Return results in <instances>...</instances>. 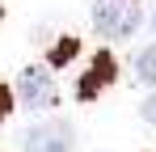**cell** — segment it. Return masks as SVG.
I'll use <instances>...</instances> for the list:
<instances>
[{"instance_id":"6da1fadb","label":"cell","mask_w":156,"mask_h":152,"mask_svg":"<svg viewBox=\"0 0 156 152\" xmlns=\"http://www.w3.org/2000/svg\"><path fill=\"white\" fill-rule=\"evenodd\" d=\"M144 25V4L139 0H97L93 4V30L105 38H131Z\"/></svg>"},{"instance_id":"7a4b0ae2","label":"cell","mask_w":156,"mask_h":152,"mask_svg":"<svg viewBox=\"0 0 156 152\" xmlns=\"http://www.w3.org/2000/svg\"><path fill=\"white\" fill-rule=\"evenodd\" d=\"M17 101L34 110V114H42V110H51L55 101H59V89H55L51 72L42 68V63H26L21 76H17Z\"/></svg>"},{"instance_id":"3957f363","label":"cell","mask_w":156,"mask_h":152,"mask_svg":"<svg viewBox=\"0 0 156 152\" xmlns=\"http://www.w3.org/2000/svg\"><path fill=\"white\" fill-rule=\"evenodd\" d=\"M72 144H76V135H72V127H68V123L30 127L26 139H21V148H26V152H72Z\"/></svg>"},{"instance_id":"277c9868","label":"cell","mask_w":156,"mask_h":152,"mask_svg":"<svg viewBox=\"0 0 156 152\" xmlns=\"http://www.w3.org/2000/svg\"><path fill=\"white\" fill-rule=\"evenodd\" d=\"M114 76H118V63H114V55H105V51H101V55L89 63V72L80 76V85H76L80 101H97V93L114 85Z\"/></svg>"},{"instance_id":"5b68a950","label":"cell","mask_w":156,"mask_h":152,"mask_svg":"<svg viewBox=\"0 0 156 152\" xmlns=\"http://www.w3.org/2000/svg\"><path fill=\"white\" fill-rule=\"evenodd\" d=\"M135 76H139L144 85H156V47H144L135 55Z\"/></svg>"},{"instance_id":"8992f818","label":"cell","mask_w":156,"mask_h":152,"mask_svg":"<svg viewBox=\"0 0 156 152\" xmlns=\"http://www.w3.org/2000/svg\"><path fill=\"white\" fill-rule=\"evenodd\" d=\"M76 51H80V42H76V38H59V42L51 47V63H55V68H63V63H68Z\"/></svg>"},{"instance_id":"52a82bcc","label":"cell","mask_w":156,"mask_h":152,"mask_svg":"<svg viewBox=\"0 0 156 152\" xmlns=\"http://www.w3.org/2000/svg\"><path fill=\"white\" fill-rule=\"evenodd\" d=\"M139 114H144V123H152V127H156V93H148V97H144Z\"/></svg>"},{"instance_id":"ba28073f","label":"cell","mask_w":156,"mask_h":152,"mask_svg":"<svg viewBox=\"0 0 156 152\" xmlns=\"http://www.w3.org/2000/svg\"><path fill=\"white\" fill-rule=\"evenodd\" d=\"M9 110H13V93L0 85V118H9Z\"/></svg>"},{"instance_id":"9c48e42d","label":"cell","mask_w":156,"mask_h":152,"mask_svg":"<svg viewBox=\"0 0 156 152\" xmlns=\"http://www.w3.org/2000/svg\"><path fill=\"white\" fill-rule=\"evenodd\" d=\"M152 30H156V17H152Z\"/></svg>"},{"instance_id":"30bf717a","label":"cell","mask_w":156,"mask_h":152,"mask_svg":"<svg viewBox=\"0 0 156 152\" xmlns=\"http://www.w3.org/2000/svg\"><path fill=\"white\" fill-rule=\"evenodd\" d=\"M0 17H4V9H0Z\"/></svg>"}]
</instances>
